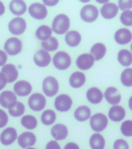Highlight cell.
<instances>
[{"label":"cell","mask_w":132,"mask_h":149,"mask_svg":"<svg viewBox=\"0 0 132 149\" xmlns=\"http://www.w3.org/2000/svg\"><path fill=\"white\" fill-rule=\"evenodd\" d=\"M120 130L123 134L126 137L132 136V120H126L121 124Z\"/></svg>","instance_id":"obj_37"},{"label":"cell","mask_w":132,"mask_h":149,"mask_svg":"<svg viewBox=\"0 0 132 149\" xmlns=\"http://www.w3.org/2000/svg\"><path fill=\"white\" fill-rule=\"evenodd\" d=\"M26 23L24 19L16 17L12 19L9 23V30L14 35H20L25 30Z\"/></svg>","instance_id":"obj_9"},{"label":"cell","mask_w":132,"mask_h":149,"mask_svg":"<svg viewBox=\"0 0 132 149\" xmlns=\"http://www.w3.org/2000/svg\"><path fill=\"white\" fill-rule=\"evenodd\" d=\"M132 39V33L129 30L122 28L118 30L114 34V40L119 44H128Z\"/></svg>","instance_id":"obj_18"},{"label":"cell","mask_w":132,"mask_h":149,"mask_svg":"<svg viewBox=\"0 0 132 149\" xmlns=\"http://www.w3.org/2000/svg\"><path fill=\"white\" fill-rule=\"evenodd\" d=\"M22 125L28 130H32L37 126V120L36 117L31 115L24 116L21 120Z\"/></svg>","instance_id":"obj_33"},{"label":"cell","mask_w":132,"mask_h":149,"mask_svg":"<svg viewBox=\"0 0 132 149\" xmlns=\"http://www.w3.org/2000/svg\"><path fill=\"white\" fill-rule=\"evenodd\" d=\"M9 114L12 116H22L25 112V106L20 102H17L16 106L9 109Z\"/></svg>","instance_id":"obj_36"},{"label":"cell","mask_w":132,"mask_h":149,"mask_svg":"<svg viewBox=\"0 0 132 149\" xmlns=\"http://www.w3.org/2000/svg\"><path fill=\"white\" fill-rule=\"evenodd\" d=\"M52 29L48 26H41L36 31V36L39 40L45 41L50 39L52 35Z\"/></svg>","instance_id":"obj_31"},{"label":"cell","mask_w":132,"mask_h":149,"mask_svg":"<svg viewBox=\"0 0 132 149\" xmlns=\"http://www.w3.org/2000/svg\"><path fill=\"white\" fill-rule=\"evenodd\" d=\"M51 134L56 141H61L65 139L68 135L67 127L63 124H56L51 129Z\"/></svg>","instance_id":"obj_21"},{"label":"cell","mask_w":132,"mask_h":149,"mask_svg":"<svg viewBox=\"0 0 132 149\" xmlns=\"http://www.w3.org/2000/svg\"><path fill=\"white\" fill-rule=\"evenodd\" d=\"M58 1H43V4L46 5V6H53L54 5L57 4Z\"/></svg>","instance_id":"obj_46"},{"label":"cell","mask_w":132,"mask_h":149,"mask_svg":"<svg viewBox=\"0 0 132 149\" xmlns=\"http://www.w3.org/2000/svg\"><path fill=\"white\" fill-rule=\"evenodd\" d=\"M2 73L6 78L7 82L12 83L16 81L18 77V71L15 67V65L12 64L5 65L2 68Z\"/></svg>","instance_id":"obj_19"},{"label":"cell","mask_w":132,"mask_h":149,"mask_svg":"<svg viewBox=\"0 0 132 149\" xmlns=\"http://www.w3.org/2000/svg\"><path fill=\"white\" fill-rule=\"evenodd\" d=\"M46 149H61L60 146L56 141H51L46 144Z\"/></svg>","instance_id":"obj_42"},{"label":"cell","mask_w":132,"mask_h":149,"mask_svg":"<svg viewBox=\"0 0 132 149\" xmlns=\"http://www.w3.org/2000/svg\"><path fill=\"white\" fill-rule=\"evenodd\" d=\"M5 13V6L2 2H0V16Z\"/></svg>","instance_id":"obj_47"},{"label":"cell","mask_w":132,"mask_h":149,"mask_svg":"<svg viewBox=\"0 0 132 149\" xmlns=\"http://www.w3.org/2000/svg\"><path fill=\"white\" fill-rule=\"evenodd\" d=\"M85 74L80 72H76L71 74L69 78V85L73 88H80L85 83Z\"/></svg>","instance_id":"obj_26"},{"label":"cell","mask_w":132,"mask_h":149,"mask_svg":"<svg viewBox=\"0 0 132 149\" xmlns=\"http://www.w3.org/2000/svg\"><path fill=\"white\" fill-rule=\"evenodd\" d=\"M53 62L56 68L59 70H65L68 68L71 64V58L64 51H59L53 57Z\"/></svg>","instance_id":"obj_2"},{"label":"cell","mask_w":132,"mask_h":149,"mask_svg":"<svg viewBox=\"0 0 132 149\" xmlns=\"http://www.w3.org/2000/svg\"><path fill=\"white\" fill-rule=\"evenodd\" d=\"M56 116L55 112L51 109H47L43 113L41 116V120L45 125H51L56 120Z\"/></svg>","instance_id":"obj_34"},{"label":"cell","mask_w":132,"mask_h":149,"mask_svg":"<svg viewBox=\"0 0 132 149\" xmlns=\"http://www.w3.org/2000/svg\"><path fill=\"white\" fill-rule=\"evenodd\" d=\"M98 9L93 5H87L82 8L80 11V17L87 23H91L97 19L98 16Z\"/></svg>","instance_id":"obj_5"},{"label":"cell","mask_w":132,"mask_h":149,"mask_svg":"<svg viewBox=\"0 0 132 149\" xmlns=\"http://www.w3.org/2000/svg\"><path fill=\"white\" fill-rule=\"evenodd\" d=\"M90 145L92 149H104L105 146V140L100 134H94L90 137Z\"/></svg>","instance_id":"obj_30"},{"label":"cell","mask_w":132,"mask_h":149,"mask_svg":"<svg viewBox=\"0 0 132 149\" xmlns=\"http://www.w3.org/2000/svg\"><path fill=\"white\" fill-rule=\"evenodd\" d=\"M43 48L46 51H54L58 48L59 42L56 37H51L50 39L43 41L41 44Z\"/></svg>","instance_id":"obj_32"},{"label":"cell","mask_w":132,"mask_h":149,"mask_svg":"<svg viewBox=\"0 0 132 149\" xmlns=\"http://www.w3.org/2000/svg\"><path fill=\"white\" fill-rule=\"evenodd\" d=\"M131 51H132V44H131Z\"/></svg>","instance_id":"obj_50"},{"label":"cell","mask_w":132,"mask_h":149,"mask_svg":"<svg viewBox=\"0 0 132 149\" xmlns=\"http://www.w3.org/2000/svg\"><path fill=\"white\" fill-rule=\"evenodd\" d=\"M17 138V132L12 127L5 129L0 135V141L4 145H9L12 144Z\"/></svg>","instance_id":"obj_12"},{"label":"cell","mask_w":132,"mask_h":149,"mask_svg":"<svg viewBox=\"0 0 132 149\" xmlns=\"http://www.w3.org/2000/svg\"><path fill=\"white\" fill-rule=\"evenodd\" d=\"M7 61V55L6 52L0 51V66H4Z\"/></svg>","instance_id":"obj_43"},{"label":"cell","mask_w":132,"mask_h":149,"mask_svg":"<svg viewBox=\"0 0 132 149\" xmlns=\"http://www.w3.org/2000/svg\"><path fill=\"white\" fill-rule=\"evenodd\" d=\"M26 149H36V148H28Z\"/></svg>","instance_id":"obj_49"},{"label":"cell","mask_w":132,"mask_h":149,"mask_svg":"<svg viewBox=\"0 0 132 149\" xmlns=\"http://www.w3.org/2000/svg\"><path fill=\"white\" fill-rule=\"evenodd\" d=\"M120 81L127 87L132 86V68H126L123 71L120 75Z\"/></svg>","instance_id":"obj_35"},{"label":"cell","mask_w":132,"mask_h":149,"mask_svg":"<svg viewBox=\"0 0 132 149\" xmlns=\"http://www.w3.org/2000/svg\"><path fill=\"white\" fill-rule=\"evenodd\" d=\"M120 22L125 26H132V11H124L120 15Z\"/></svg>","instance_id":"obj_38"},{"label":"cell","mask_w":132,"mask_h":149,"mask_svg":"<svg viewBox=\"0 0 132 149\" xmlns=\"http://www.w3.org/2000/svg\"><path fill=\"white\" fill-rule=\"evenodd\" d=\"M118 12V6L114 3H106L104 4L100 9V13L102 16L105 19H113L117 16Z\"/></svg>","instance_id":"obj_17"},{"label":"cell","mask_w":132,"mask_h":149,"mask_svg":"<svg viewBox=\"0 0 132 149\" xmlns=\"http://www.w3.org/2000/svg\"><path fill=\"white\" fill-rule=\"evenodd\" d=\"M64 149H80L79 146L75 143H73V142H70V143H68V144L64 147Z\"/></svg>","instance_id":"obj_45"},{"label":"cell","mask_w":132,"mask_h":149,"mask_svg":"<svg viewBox=\"0 0 132 149\" xmlns=\"http://www.w3.org/2000/svg\"><path fill=\"white\" fill-rule=\"evenodd\" d=\"M36 138L34 134L31 132L23 133L22 134L18 137V144L19 146L25 148L27 147L33 146L36 143Z\"/></svg>","instance_id":"obj_16"},{"label":"cell","mask_w":132,"mask_h":149,"mask_svg":"<svg viewBox=\"0 0 132 149\" xmlns=\"http://www.w3.org/2000/svg\"><path fill=\"white\" fill-rule=\"evenodd\" d=\"M7 123H8V116L4 110L0 109V128L4 127Z\"/></svg>","instance_id":"obj_41"},{"label":"cell","mask_w":132,"mask_h":149,"mask_svg":"<svg viewBox=\"0 0 132 149\" xmlns=\"http://www.w3.org/2000/svg\"><path fill=\"white\" fill-rule=\"evenodd\" d=\"M4 48L9 55H16L22 50V42L18 38L11 37L6 41Z\"/></svg>","instance_id":"obj_6"},{"label":"cell","mask_w":132,"mask_h":149,"mask_svg":"<svg viewBox=\"0 0 132 149\" xmlns=\"http://www.w3.org/2000/svg\"><path fill=\"white\" fill-rule=\"evenodd\" d=\"M30 16L36 19H43L47 16V9L46 6L40 3H33L29 8Z\"/></svg>","instance_id":"obj_11"},{"label":"cell","mask_w":132,"mask_h":149,"mask_svg":"<svg viewBox=\"0 0 132 149\" xmlns=\"http://www.w3.org/2000/svg\"><path fill=\"white\" fill-rule=\"evenodd\" d=\"M113 149H129V146L124 140L118 139L113 143Z\"/></svg>","instance_id":"obj_40"},{"label":"cell","mask_w":132,"mask_h":149,"mask_svg":"<svg viewBox=\"0 0 132 149\" xmlns=\"http://www.w3.org/2000/svg\"><path fill=\"white\" fill-rule=\"evenodd\" d=\"M125 116V110L120 106H113L108 113V117L112 121L119 122L122 120Z\"/></svg>","instance_id":"obj_22"},{"label":"cell","mask_w":132,"mask_h":149,"mask_svg":"<svg viewBox=\"0 0 132 149\" xmlns=\"http://www.w3.org/2000/svg\"><path fill=\"white\" fill-rule=\"evenodd\" d=\"M90 114H91V111L90 108L86 106H81L78 107L74 112L75 118L80 122L88 120L90 117Z\"/></svg>","instance_id":"obj_29"},{"label":"cell","mask_w":132,"mask_h":149,"mask_svg":"<svg viewBox=\"0 0 132 149\" xmlns=\"http://www.w3.org/2000/svg\"><path fill=\"white\" fill-rule=\"evenodd\" d=\"M35 64L39 67H46L50 63L51 57L47 51L39 50L35 54L33 58Z\"/></svg>","instance_id":"obj_14"},{"label":"cell","mask_w":132,"mask_h":149,"mask_svg":"<svg viewBox=\"0 0 132 149\" xmlns=\"http://www.w3.org/2000/svg\"><path fill=\"white\" fill-rule=\"evenodd\" d=\"M6 78L4 74L1 72V73H0V90H2V88H4L5 86H6Z\"/></svg>","instance_id":"obj_44"},{"label":"cell","mask_w":132,"mask_h":149,"mask_svg":"<svg viewBox=\"0 0 132 149\" xmlns=\"http://www.w3.org/2000/svg\"><path fill=\"white\" fill-rule=\"evenodd\" d=\"M17 103V98L11 91H4L0 94V104L7 109L13 108Z\"/></svg>","instance_id":"obj_7"},{"label":"cell","mask_w":132,"mask_h":149,"mask_svg":"<svg viewBox=\"0 0 132 149\" xmlns=\"http://www.w3.org/2000/svg\"><path fill=\"white\" fill-rule=\"evenodd\" d=\"M65 40L69 47H76L81 41V36L77 31H69L65 36Z\"/></svg>","instance_id":"obj_27"},{"label":"cell","mask_w":132,"mask_h":149,"mask_svg":"<svg viewBox=\"0 0 132 149\" xmlns=\"http://www.w3.org/2000/svg\"><path fill=\"white\" fill-rule=\"evenodd\" d=\"M128 105H129V107H130V109H131L132 110V96L131 98H130V100H129V102H128Z\"/></svg>","instance_id":"obj_48"},{"label":"cell","mask_w":132,"mask_h":149,"mask_svg":"<svg viewBox=\"0 0 132 149\" xmlns=\"http://www.w3.org/2000/svg\"><path fill=\"white\" fill-rule=\"evenodd\" d=\"M104 96L108 103L111 105L118 104L121 100L120 93L114 87H109L108 88H107L104 93Z\"/></svg>","instance_id":"obj_15"},{"label":"cell","mask_w":132,"mask_h":149,"mask_svg":"<svg viewBox=\"0 0 132 149\" xmlns=\"http://www.w3.org/2000/svg\"><path fill=\"white\" fill-rule=\"evenodd\" d=\"M32 91V86L30 82L26 81H19L14 86V92L19 96L28 95Z\"/></svg>","instance_id":"obj_20"},{"label":"cell","mask_w":132,"mask_h":149,"mask_svg":"<svg viewBox=\"0 0 132 149\" xmlns=\"http://www.w3.org/2000/svg\"><path fill=\"white\" fill-rule=\"evenodd\" d=\"M30 109L34 111H40L46 106V99L39 93H34L31 95L28 101Z\"/></svg>","instance_id":"obj_8"},{"label":"cell","mask_w":132,"mask_h":149,"mask_svg":"<svg viewBox=\"0 0 132 149\" xmlns=\"http://www.w3.org/2000/svg\"><path fill=\"white\" fill-rule=\"evenodd\" d=\"M43 90L49 97L55 95L59 90V83L57 80L52 76L46 77L43 81Z\"/></svg>","instance_id":"obj_3"},{"label":"cell","mask_w":132,"mask_h":149,"mask_svg":"<svg viewBox=\"0 0 132 149\" xmlns=\"http://www.w3.org/2000/svg\"><path fill=\"white\" fill-rule=\"evenodd\" d=\"M103 96L104 95H103L101 91L96 87L90 88L87 93V98L88 101L93 104L100 103L103 100Z\"/></svg>","instance_id":"obj_24"},{"label":"cell","mask_w":132,"mask_h":149,"mask_svg":"<svg viewBox=\"0 0 132 149\" xmlns=\"http://www.w3.org/2000/svg\"><path fill=\"white\" fill-rule=\"evenodd\" d=\"M69 27V19L64 14L56 16L52 24V30L57 34H63Z\"/></svg>","instance_id":"obj_1"},{"label":"cell","mask_w":132,"mask_h":149,"mask_svg":"<svg viewBox=\"0 0 132 149\" xmlns=\"http://www.w3.org/2000/svg\"><path fill=\"white\" fill-rule=\"evenodd\" d=\"M105 54H106V47L101 43L95 44L90 49V54L96 61L102 59L105 55Z\"/></svg>","instance_id":"obj_25"},{"label":"cell","mask_w":132,"mask_h":149,"mask_svg":"<svg viewBox=\"0 0 132 149\" xmlns=\"http://www.w3.org/2000/svg\"><path fill=\"white\" fill-rule=\"evenodd\" d=\"M10 11L16 16H21L26 11V5L22 0H13L9 4Z\"/></svg>","instance_id":"obj_23"},{"label":"cell","mask_w":132,"mask_h":149,"mask_svg":"<svg viewBox=\"0 0 132 149\" xmlns=\"http://www.w3.org/2000/svg\"><path fill=\"white\" fill-rule=\"evenodd\" d=\"M118 6H119V8L120 9V10L127 11V10L132 8V0H127V1L119 0L118 1Z\"/></svg>","instance_id":"obj_39"},{"label":"cell","mask_w":132,"mask_h":149,"mask_svg":"<svg viewBox=\"0 0 132 149\" xmlns=\"http://www.w3.org/2000/svg\"><path fill=\"white\" fill-rule=\"evenodd\" d=\"M72 103L73 102L71 98L69 95L66 94H61L56 98L54 106L58 111L67 112L71 108Z\"/></svg>","instance_id":"obj_10"},{"label":"cell","mask_w":132,"mask_h":149,"mask_svg":"<svg viewBox=\"0 0 132 149\" xmlns=\"http://www.w3.org/2000/svg\"><path fill=\"white\" fill-rule=\"evenodd\" d=\"M94 63V59L90 54H83L76 59V66L81 70L90 69Z\"/></svg>","instance_id":"obj_13"},{"label":"cell","mask_w":132,"mask_h":149,"mask_svg":"<svg viewBox=\"0 0 132 149\" xmlns=\"http://www.w3.org/2000/svg\"><path fill=\"white\" fill-rule=\"evenodd\" d=\"M107 117L103 113H96L90 118V124L93 130L100 132L104 130L107 126Z\"/></svg>","instance_id":"obj_4"},{"label":"cell","mask_w":132,"mask_h":149,"mask_svg":"<svg viewBox=\"0 0 132 149\" xmlns=\"http://www.w3.org/2000/svg\"><path fill=\"white\" fill-rule=\"evenodd\" d=\"M118 61L120 65L125 67H128L132 63V54L131 51L126 49L120 50L118 54Z\"/></svg>","instance_id":"obj_28"}]
</instances>
